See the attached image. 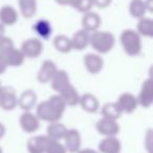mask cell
Segmentation results:
<instances>
[{
    "instance_id": "1",
    "label": "cell",
    "mask_w": 153,
    "mask_h": 153,
    "mask_svg": "<svg viewBox=\"0 0 153 153\" xmlns=\"http://www.w3.org/2000/svg\"><path fill=\"white\" fill-rule=\"evenodd\" d=\"M66 107L67 106L62 97L59 94H55L49 97L46 101H43L36 105L35 114L40 121L53 123L61 120Z\"/></svg>"
},
{
    "instance_id": "2",
    "label": "cell",
    "mask_w": 153,
    "mask_h": 153,
    "mask_svg": "<svg viewBox=\"0 0 153 153\" xmlns=\"http://www.w3.org/2000/svg\"><path fill=\"white\" fill-rule=\"evenodd\" d=\"M89 45L99 55L108 53L115 45V37L112 33L107 30H96L90 33Z\"/></svg>"
},
{
    "instance_id": "3",
    "label": "cell",
    "mask_w": 153,
    "mask_h": 153,
    "mask_svg": "<svg viewBox=\"0 0 153 153\" xmlns=\"http://www.w3.org/2000/svg\"><path fill=\"white\" fill-rule=\"evenodd\" d=\"M120 42H121L124 51L130 57H135L142 53V37L138 35L135 30H131V28L124 30L120 36Z\"/></svg>"
},
{
    "instance_id": "4",
    "label": "cell",
    "mask_w": 153,
    "mask_h": 153,
    "mask_svg": "<svg viewBox=\"0 0 153 153\" xmlns=\"http://www.w3.org/2000/svg\"><path fill=\"white\" fill-rule=\"evenodd\" d=\"M18 96L16 90L11 86L0 88V108L4 111H11L17 107Z\"/></svg>"
},
{
    "instance_id": "5",
    "label": "cell",
    "mask_w": 153,
    "mask_h": 153,
    "mask_svg": "<svg viewBox=\"0 0 153 153\" xmlns=\"http://www.w3.org/2000/svg\"><path fill=\"white\" fill-rule=\"evenodd\" d=\"M115 104L119 107L122 113H130L134 112L138 107V102L136 96H134L131 92H123L119 96V98L115 101Z\"/></svg>"
},
{
    "instance_id": "6",
    "label": "cell",
    "mask_w": 153,
    "mask_h": 153,
    "mask_svg": "<svg viewBox=\"0 0 153 153\" xmlns=\"http://www.w3.org/2000/svg\"><path fill=\"white\" fill-rule=\"evenodd\" d=\"M21 51L27 59H36L40 57L43 51V43L39 38H28L23 41Z\"/></svg>"
},
{
    "instance_id": "7",
    "label": "cell",
    "mask_w": 153,
    "mask_h": 153,
    "mask_svg": "<svg viewBox=\"0 0 153 153\" xmlns=\"http://www.w3.org/2000/svg\"><path fill=\"white\" fill-rule=\"evenodd\" d=\"M138 106L143 108H149L153 104V81L152 79H147L143 82L138 96H136Z\"/></svg>"
},
{
    "instance_id": "8",
    "label": "cell",
    "mask_w": 153,
    "mask_h": 153,
    "mask_svg": "<svg viewBox=\"0 0 153 153\" xmlns=\"http://www.w3.org/2000/svg\"><path fill=\"white\" fill-rule=\"evenodd\" d=\"M40 120L35 113L30 111H24L19 117V125L22 131L25 133H35L40 128Z\"/></svg>"
},
{
    "instance_id": "9",
    "label": "cell",
    "mask_w": 153,
    "mask_h": 153,
    "mask_svg": "<svg viewBox=\"0 0 153 153\" xmlns=\"http://www.w3.org/2000/svg\"><path fill=\"white\" fill-rule=\"evenodd\" d=\"M83 64L85 69L91 74H98L104 68V60L99 53H89L84 56Z\"/></svg>"
},
{
    "instance_id": "10",
    "label": "cell",
    "mask_w": 153,
    "mask_h": 153,
    "mask_svg": "<svg viewBox=\"0 0 153 153\" xmlns=\"http://www.w3.org/2000/svg\"><path fill=\"white\" fill-rule=\"evenodd\" d=\"M97 131L102 136H117L120 132V125L117 121L102 117L96 125Z\"/></svg>"
},
{
    "instance_id": "11",
    "label": "cell",
    "mask_w": 153,
    "mask_h": 153,
    "mask_svg": "<svg viewBox=\"0 0 153 153\" xmlns=\"http://www.w3.org/2000/svg\"><path fill=\"white\" fill-rule=\"evenodd\" d=\"M63 140L65 142L64 146H65L67 152L76 153L81 149L82 146L81 133L76 129H67Z\"/></svg>"
},
{
    "instance_id": "12",
    "label": "cell",
    "mask_w": 153,
    "mask_h": 153,
    "mask_svg": "<svg viewBox=\"0 0 153 153\" xmlns=\"http://www.w3.org/2000/svg\"><path fill=\"white\" fill-rule=\"evenodd\" d=\"M51 140L47 135L33 136L26 143L28 153H46Z\"/></svg>"
},
{
    "instance_id": "13",
    "label": "cell",
    "mask_w": 153,
    "mask_h": 153,
    "mask_svg": "<svg viewBox=\"0 0 153 153\" xmlns=\"http://www.w3.org/2000/svg\"><path fill=\"white\" fill-rule=\"evenodd\" d=\"M51 87L56 94H60L63 91L68 85H70V78L69 74L63 69H59L56 71V74L53 76V78L49 81Z\"/></svg>"
},
{
    "instance_id": "14",
    "label": "cell",
    "mask_w": 153,
    "mask_h": 153,
    "mask_svg": "<svg viewBox=\"0 0 153 153\" xmlns=\"http://www.w3.org/2000/svg\"><path fill=\"white\" fill-rule=\"evenodd\" d=\"M57 70L58 67L55 62L51 61V60H45L41 64L40 68H39L38 74H37V80L41 84L49 83L51 79L53 78V76L56 74Z\"/></svg>"
},
{
    "instance_id": "15",
    "label": "cell",
    "mask_w": 153,
    "mask_h": 153,
    "mask_svg": "<svg viewBox=\"0 0 153 153\" xmlns=\"http://www.w3.org/2000/svg\"><path fill=\"white\" fill-rule=\"evenodd\" d=\"M100 153H121L122 143L117 136H104L99 143Z\"/></svg>"
},
{
    "instance_id": "16",
    "label": "cell",
    "mask_w": 153,
    "mask_h": 153,
    "mask_svg": "<svg viewBox=\"0 0 153 153\" xmlns=\"http://www.w3.org/2000/svg\"><path fill=\"white\" fill-rule=\"evenodd\" d=\"M38 102V97L34 90H25L18 97L17 106L23 111H32L36 107Z\"/></svg>"
},
{
    "instance_id": "17",
    "label": "cell",
    "mask_w": 153,
    "mask_h": 153,
    "mask_svg": "<svg viewBox=\"0 0 153 153\" xmlns=\"http://www.w3.org/2000/svg\"><path fill=\"white\" fill-rule=\"evenodd\" d=\"M18 15L17 10L12 5H3L0 7V23L4 26H13L17 23Z\"/></svg>"
},
{
    "instance_id": "18",
    "label": "cell",
    "mask_w": 153,
    "mask_h": 153,
    "mask_svg": "<svg viewBox=\"0 0 153 153\" xmlns=\"http://www.w3.org/2000/svg\"><path fill=\"white\" fill-rule=\"evenodd\" d=\"M101 23H102V20L100 15L94 12L89 11L87 13H84L82 17V28L88 33L98 30L101 26Z\"/></svg>"
},
{
    "instance_id": "19",
    "label": "cell",
    "mask_w": 153,
    "mask_h": 153,
    "mask_svg": "<svg viewBox=\"0 0 153 153\" xmlns=\"http://www.w3.org/2000/svg\"><path fill=\"white\" fill-rule=\"evenodd\" d=\"M79 105L84 111L88 113H94L100 109V102L99 99L92 94H84L80 96Z\"/></svg>"
},
{
    "instance_id": "20",
    "label": "cell",
    "mask_w": 153,
    "mask_h": 153,
    "mask_svg": "<svg viewBox=\"0 0 153 153\" xmlns=\"http://www.w3.org/2000/svg\"><path fill=\"white\" fill-rule=\"evenodd\" d=\"M89 37L90 33L86 32L83 28L76 32L70 38L72 49H76V51H84V49H86L88 47V45H89Z\"/></svg>"
},
{
    "instance_id": "21",
    "label": "cell",
    "mask_w": 153,
    "mask_h": 153,
    "mask_svg": "<svg viewBox=\"0 0 153 153\" xmlns=\"http://www.w3.org/2000/svg\"><path fill=\"white\" fill-rule=\"evenodd\" d=\"M67 131V128L64 124H62L61 122H53V123H48L47 126V132L46 135L48 136L51 140H63L64 136Z\"/></svg>"
},
{
    "instance_id": "22",
    "label": "cell",
    "mask_w": 153,
    "mask_h": 153,
    "mask_svg": "<svg viewBox=\"0 0 153 153\" xmlns=\"http://www.w3.org/2000/svg\"><path fill=\"white\" fill-rule=\"evenodd\" d=\"M60 96L62 97V99L65 102L66 106H70V107H74L76 105H79V101H80V96L81 94L78 92V90L76 89L72 84L68 85L63 91L60 92Z\"/></svg>"
},
{
    "instance_id": "23",
    "label": "cell",
    "mask_w": 153,
    "mask_h": 153,
    "mask_svg": "<svg viewBox=\"0 0 153 153\" xmlns=\"http://www.w3.org/2000/svg\"><path fill=\"white\" fill-rule=\"evenodd\" d=\"M136 24V32L138 33L140 37L145 38H152L153 37V20L149 17H143L137 19Z\"/></svg>"
},
{
    "instance_id": "24",
    "label": "cell",
    "mask_w": 153,
    "mask_h": 153,
    "mask_svg": "<svg viewBox=\"0 0 153 153\" xmlns=\"http://www.w3.org/2000/svg\"><path fill=\"white\" fill-rule=\"evenodd\" d=\"M33 30L41 39H45V40L49 39V37L53 34V26L51 22L45 19L38 20L33 26Z\"/></svg>"
},
{
    "instance_id": "25",
    "label": "cell",
    "mask_w": 153,
    "mask_h": 153,
    "mask_svg": "<svg viewBox=\"0 0 153 153\" xmlns=\"http://www.w3.org/2000/svg\"><path fill=\"white\" fill-rule=\"evenodd\" d=\"M4 58L7 60V63L9 67H18V66H21L26 59L25 56L21 51V49L16 48V47L14 49H12L10 53H7L4 56Z\"/></svg>"
},
{
    "instance_id": "26",
    "label": "cell",
    "mask_w": 153,
    "mask_h": 153,
    "mask_svg": "<svg viewBox=\"0 0 153 153\" xmlns=\"http://www.w3.org/2000/svg\"><path fill=\"white\" fill-rule=\"evenodd\" d=\"M20 14L24 18H32L37 13V0H18Z\"/></svg>"
},
{
    "instance_id": "27",
    "label": "cell",
    "mask_w": 153,
    "mask_h": 153,
    "mask_svg": "<svg viewBox=\"0 0 153 153\" xmlns=\"http://www.w3.org/2000/svg\"><path fill=\"white\" fill-rule=\"evenodd\" d=\"M53 47L61 53H68L72 51L70 38L65 35H58L53 40Z\"/></svg>"
},
{
    "instance_id": "28",
    "label": "cell",
    "mask_w": 153,
    "mask_h": 153,
    "mask_svg": "<svg viewBox=\"0 0 153 153\" xmlns=\"http://www.w3.org/2000/svg\"><path fill=\"white\" fill-rule=\"evenodd\" d=\"M101 113H102V117L109 119V120H114V121H117L121 117V115L123 114L121 112V110L119 109V107L117 106L115 102L106 103L101 108Z\"/></svg>"
},
{
    "instance_id": "29",
    "label": "cell",
    "mask_w": 153,
    "mask_h": 153,
    "mask_svg": "<svg viewBox=\"0 0 153 153\" xmlns=\"http://www.w3.org/2000/svg\"><path fill=\"white\" fill-rule=\"evenodd\" d=\"M129 13L131 17L135 19H140L147 14L144 5V0H131L129 3Z\"/></svg>"
},
{
    "instance_id": "30",
    "label": "cell",
    "mask_w": 153,
    "mask_h": 153,
    "mask_svg": "<svg viewBox=\"0 0 153 153\" xmlns=\"http://www.w3.org/2000/svg\"><path fill=\"white\" fill-rule=\"evenodd\" d=\"M15 48V43L10 37L3 36L0 38V53L5 56L7 53Z\"/></svg>"
},
{
    "instance_id": "31",
    "label": "cell",
    "mask_w": 153,
    "mask_h": 153,
    "mask_svg": "<svg viewBox=\"0 0 153 153\" xmlns=\"http://www.w3.org/2000/svg\"><path fill=\"white\" fill-rule=\"evenodd\" d=\"M46 153H68L65 146L60 140H51L47 147Z\"/></svg>"
},
{
    "instance_id": "32",
    "label": "cell",
    "mask_w": 153,
    "mask_h": 153,
    "mask_svg": "<svg viewBox=\"0 0 153 153\" xmlns=\"http://www.w3.org/2000/svg\"><path fill=\"white\" fill-rule=\"evenodd\" d=\"M72 7H74V9L78 12H80V13L84 14V13H87V12L91 11L94 5H92L91 0H79Z\"/></svg>"
},
{
    "instance_id": "33",
    "label": "cell",
    "mask_w": 153,
    "mask_h": 153,
    "mask_svg": "<svg viewBox=\"0 0 153 153\" xmlns=\"http://www.w3.org/2000/svg\"><path fill=\"white\" fill-rule=\"evenodd\" d=\"M92 5L98 9H106L110 5L112 0H91Z\"/></svg>"
},
{
    "instance_id": "34",
    "label": "cell",
    "mask_w": 153,
    "mask_h": 153,
    "mask_svg": "<svg viewBox=\"0 0 153 153\" xmlns=\"http://www.w3.org/2000/svg\"><path fill=\"white\" fill-rule=\"evenodd\" d=\"M7 68H9V66H7V60H5L4 56L0 53V74H4Z\"/></svg>"
},
{
    "instance_id": "35",
    "label": "cell",
    "mask_w": 153,
    "mask_h": 153,
    "mask_svg": "<svg viewBox=\"0 0 153 153\" xmlns=\"http://www.w3.org/2000/svg\"><path fill=\"white\" fill-rule=\"evenodd\" d=\"M144 5L147 13L153 12V0H144Z\"/></svg>"
},
{
    "instance_id": "36",
    "label": "cell",
    "mask_w": 153,
    "mask_h": 153,
    "mask_svg": "<svg viewBox=\"0 0 153 153\" xmlns=\"http://www.w3.org/2000/svg\"><path fill=\"white\" fill-rule=\"evenodd\" d=\"M76 153H100L99 151H96L91 148H84V149H80Z\"/></svg>"
},
{
    "instance_id": "37",
    "label": "cell",
    "mask_w": 153,
    "mask_h": 153,
    "mask_svg": "<svg viewBox=\"0 0 153 153\" xmlns=\"http://www.w3.org/2000/svg\"><path fill=\"white\" fill-rule=\"evenodd\" d=\"M5 134V126L2 123H0V140L4 136Z\"/></svg>"
},
{
    "instance_id": "38",
    "label": "cell",
    "mask_w": 153,
    "mask_h": 153,
    "mask_svg": "<svg viewBox=\"0 0 153 153\" xmlns=\"http://www.w3.org/2000/svg\"><path fill=\"white\" fill-rule=\"evenodd\" d=\"M56 2L60 5H69L70 0H55Z\"/></svg>"
},
{
    "instance_id": "39",
    "label": "cell",
    "mask_w": 153,
    "mask_h": 153,
    "mask_svg": "<svg viewBox=\"0 0 153 153\" xmlns=\"http://www.w3.org/2000/svg\"><path fill=\"white\" fill-rule=\"evenodd\" d=\"M3 36H5V26L0 23V38Z\"/></svg>"
},
{
    "instance_id": "40",
    "label": "cell",
    "mask_w": 153,
    "mask_h": 153,
    "mask_svg": "<svg viewBox=\"0 0 153 153\" xmlns=\"http://www.w3.org/2000/svg\"><path fill=\"white\" fill-rule=\"evenodd\" d=\"M79 0H70V2H69V5H71V7H74V4H76V2H78Z\"/></svg>"
},
{
    "instance_id": "41",
    "label": "cell",
    "mask_w": 153,
    "mask_h": 153,
    "mask_svg": "<svg viewBox=\"0 0 153 153\" xmlns=\"http://www.w3.org/2000/svg\"><path fill=\"white\" fill-rule=\"evenodd\" d=\"M0 153H3V151H2V148L0 147Z\"/></svg>"
},
{
    "instance_id": "42",
    "label": "cell",
    "mask_w": 153,
    "mask_h": 153,
    "mask_svg": "<svg viewBox=\"0 0 153 153\" xmlns=\"http://www.w3.org/2000/svg\"><path fill=\"white\" fill-rule=\"evenodd\" d=\"M1 87H2V85H1V82H0V88H1Z\"/></svg>"
}]
</instances>
